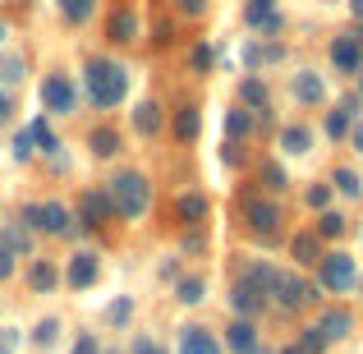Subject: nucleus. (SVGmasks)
Segmentation results:
<instances>
[{"mask_svg":"<svg viewBox=\"0 0 363 354\" xmlns=\"http://www.w3.org/2000/svg\"><path fill=\"white\" fill-rule=\"evenodd\" d=\"M106 194H111V203H116V212L129 216V221H138V216L147 212V203H152V184L138 175V170H124V175H116Z\"/></svg>","mask_w":363,"mask_h":354,"instance_id":"obj_1","label":"nucleus"},{"mask_svg":"<svg viewBox=\"0 0 363 354\" xmlns=\"http://www.w3.org/2000/svg\"><path fill=\"white\" fill-rule=\"evenodd\" d=\"M83 83H88V97L97 101L101 111H111L124 97V83H129V79H124V70H120V65H111V60H88Z\"/></svg>","mask_w":363,"mask_h":354,"instance_id":"obj_2","label":"nucleus"},{"mask_svg":"<svg viewBox=\"0 0 363 354\" xmlns=\"http://www.w3.org/2000/svg\"><path fill=\"white\" fill-rule=\"evenodd\" d=\"M354 258L350 253H322V262H318V281L327 285V290H336V294H345V290H354Z\"/></svg>","mask_w":363,"mask_h":354,"instance_id":"obj_3","label":"nucleus"},{"mask_svg":"<svg viewBox=\"0 0 363 354\" xmlns=\"http://www.w3.org/2000/svg\"><path fill=\"white\" fill-rule=\"evenodd\" d=\"M267 294H272L281 309H290V313L303 309V304L313 299V290H308V285H303L294 272H272V285H267Z\"/></svg>","mask_w":363,"mask_h":354,"instance_id":"obj_4","label":"nucleus"},{"mask_svg":"<svg viewBox=\"0 0 363 354\" xmlns=\"http://www.w3.org/2000/svg\"><path fill=\"white\" fill-rule=\"evenodd\" d=\"M244 221H248V231H257V235H276V226H281V207H276L272 198H248V203H244Z\"/></svg>","mask_w":363,"mask_h":354,"instance_id":"obj_5","label":"nucleus"},{"mask_svg":"<svg viewBox=\"0 0 363 354\" xmlns=\"http://www.w3.org/2000/svg\"><path fill=\"white\" fill-rule=\"evenodd\" d=\"M79 216L88 226H106L111 216H116V203H111V194H101V189H88V194H79Z\"/></svg>","mask_w":363,"mask_h":354,"instance_id":"obj_6","label":"nucleus"},{"mask_svg":"<svg viewBox=\"0 0 363 354\" xmlns=\"http://www.w3.org/2000/svg\"><path fill=\"white\" fill-rule=\"evenodd\" d=\"M42 106L55 111V116H69V111H74V88H69V79H46V83H42Z\"/></svg>","mask_w":363,"mask_h":354,"instance_id":"obj_7","label":"nucleus"},{"mask_svg":"<svg viewBox=\"0 0 363 354\" xmlns=\"http://www.w3.org/2000/svg\"><path fill=\"white\" fill-rule=\"evenodd\" d=\"M331 60H336L340 74H359L363 70V46L354 37H336V42H331Z\"/></svg>","mask_w":363,"mask_h":354,"instance_id":"obj_8","label":"nucleus"},{"mask_svg":"<svg viewBox=\"0 0 363 354\" xmlns=\"http://www.w3.org/2000/svg\"><path fill=\"white\" fill-rule=\"evenodd\" d=\"M230 304H235V309H240V313H244V318H253V313H257V309H262V304H267V290H262V285H257V281H253V276H244V281H240V285H235V294H230Z\"/></svg>","mask_w":363,"mask_h":354,"instance_id":"obj_9","label":"nucleus"},{"mask_svg":"<svg viewBox=\"0 0 363 354\" xmlns=\"http://www.w3.org/2000/svg\"><path fill=\"white\" fill-rule=\"evenodd\" d=\"M318 331L327 336V345H331V341H345L350 331H354V313H345V309H327V313L318 318Z\"/></svg>","mask_w":363,"mask_h":354,"instance_id":"obj_10","label":"nucleus"},{"mask_svg":"<svg viewBox=\"0 0 363 354\" xmlns=\"http://www.w3.org/2000/svg\"><path fill=\"white\" fill-rule=\"evenodd\" d=\"M179 354H221V345H216V336L207 327H184V336H179Z\"/></svg>","mask_w":363,"mask_h":354,"instance_id":"obj_11","label":"nucleus"},{"mask_svg":"<svg viewBox=\"0 0 363 354\" xmlns=\"http://www.w3.org/2000/svg\"><path fill=\"white\" fill-rule=\"evenodd\" d=\"M37 226H42L46 235H69V212H65L60 203H42L37 207Z\"/></svg>","mask_w":363,"mask_h":354,"instance_id":"obj_12","label":"nucleus"},{"mask_svg":"<svg viewBox=\"0 0 363 354\" xmlns=\"http://www.w3.org/2000/svg\"><path fill=\"white\" fill-rule=\"evenodd\" d=\"M225 345L240 350V354H253V350H257V331H253V322H248V318L230 322V327H225Z\"/></svg>","mask_w":363,"mask_h":354,"instance_id":"obj_13","label":"nucleus"},{"mask_svg":"<svg viewBox=\"0 0 363 354\" xmlns=\"http://www.w3.org/2000/svg\"><path fill=\"white\" fill-rule=\"evenodd\" d=\"M65 276H69L74 290L92 285V281H97V258H92V253H74V258H69V272H65Z\"/></svg>","mask_w":363,"mask_h":354,"instance_id":"obj_14","label":"nucleus"},{"mask_svg":"<svg viewBox=\"0 0 363 354\" xmlns=\"http://www.w3.org/2000/svg\"><path fill=\"white\" fill-rule=\"evenodd\" d=\"M318 231H303V235H294V244H290V253H294V262H303V267H313V262H322V244H318Z\"/></svg>","mask_w":363,"mask_h":354,"instance_id":"obj_15","label":"nucleus"},{"mask_svg":"<svg viewBox=\"0 0 363 354\" xmlns=\"http://www.w3.org/2000/svg\"><path fill=\"white\" fill-rule=\"evenodd\" d=\"M106 33L116 37V42H138V14L133 9H116L106 23Z\"/></svg>","mask_w":363,"mask_h":354,"instance_id":"obj_16","label":"nucleus"},{"mask_svg":"<svg viewBox=\"0 0 363 354\" xmlns=\"http://www.w3.org/2000/svg\"><path fill=\"white\" fill-rule=\"evenodd\" d=\"M88 148H92V157H116V152H120V133L101 124V129L88 133Z\"/></svg>","mask_w":363,"mask_h":354,"instance_id":"obj_17","label":"nucleus"},{"mask_svg":"<svg viewBox=\"0 0 363 354\" xmlns=\"http://www.w3.org/2000/svg\"><path fill=\"white\" fill-rule=\"evenodd\" d=\"M294 97H299V101H308V106H313V101H322V97H327V88H322V79H318L313 70H303L299 79H294Z\"/></svg>","mask_w":363,"mask_h":354,"instance_id":"obj_18","label":"nucleus"},{"mask_svg":"<svg viewBox=\"0 0 363 354\" xmlns=\"http://www.w3.org/2000/svg\"><path fill=\"white\" fill-rule=\"evenodd\" d=\"M179 221H189V226L207 221V198L203 194H184L179 198Z\"/></svg>","mask_w":363,"mask_h":354,"instance_id":"obj_19","label":"nucleus"},{"mask_svg":"<svg viewBox=\"0 0 363 354\" xmlns=\"http://www.w3.org/2000/svg\"><path fill=\"white\" fill-rule=\"evenodd\" d=\"M308 143H313V133L303 129V124H290V129H281V148L294 152V157H303V152H308Z\"/></svg>","mask_w":363,"mask_h":354,"instance_id":"obj_20","label":"nucleus"},{"mask_svg":"<svg viewBox=\"0 0 363 354\" xmlns=\"http://www.w3.org/2000/svg\"><path fill=\"white\" fill-rule=\"evenodd\" d=\"M133 129L138 133H157L161 129V106L157 101H143V106L133 111Z\"/></svg>","mask_w":363,"mask_h":354,"instance_id":"obj_21","label":"nucleus"},{"mask_svg":"<svg viewBox=\"0 0 363 354\" xmlns=\"http://www.w3.org/2000/svg\"><path fill=\"white\" fill-rule=\"evenodd\" d=\"M198 124H203V120H198V111L184 106V111L175 116V138H179V143H194V138H198Z\"/></svg>","mask_w":363,"mask_h":354,"instance_id":"obj_22","label":"nucleus"},{"mask_svg":"<svg viewBox=\"0 0 363 354\" xmlns=\"http://www.w3.org/2000/svg\"><path fill=\"white\" fill-rule=\"evenodd\" d=\"M350 116H354V101H345L340 111L327 116V133H331V138H345V133H350Z\"/></svg>","mask_w":363,"mask_h":354,"instance_id":"obj_23","label":"nucleus"},{"mask_svg":"<svg viewBox=\"0 0 363 354\" xmlns=\"http://www.w3.org/2000/svg\"><path fill=\"white\" fill-rule=\"evenodd\" d=\"M240 97H244V106H253V111H267V88H262L257 79H244Z\"/></svg>","mask_w":363,"mask_h":354,"instance_id":"obj_24","label":"nucleus"},{"mask_svg":"<svg viewBox=\"0 0 363 354\" xmlns=\"http://www.w3.org/2000/svg\"><path fill=\"white\" fill-rule=\"evenodd\" d=\"M318 235H322V239L345 235V216H340V212H322V216H318Z\"/></svg>","mask_w":363,"mask_h":354,"instance_id":"obj_25","label":"nucleus"},{"mask_svg":"<svg viewBox=\"0 0 363 354\" xmlns=\"http://www.w3.org/2000/svg\"><path fill=\"white\" fill-rule=\"evenodd\" d=\"M203 290H207V285L198 281V276H184V281H179V304H198Z\"/></svg>","mask_w":363,"mask_h":354,"instance_id":"obj_26","label":"nucleus"},{"mask_svg":"<svg viewBox=\"0 0 363 354\" xmlns=\"http://www.w3.org/2000/svg\"><path fill=\"white\" fill-rule=\"evenodd\" d=\"M28 138H33L42 152H55V133H51V124H42V120H37L33 129H28Z\"/></svg>","mask_w":363,"mask_h":354,"instance_id":"obj_27","label":"nucleus"},{"mask_svg":"<svg viewBox=\"0 0 363 354\" xmlns=\"http://www.w3.org/2000/svg\"><path fill=\"white\" fill-rule=\"evenodd\" d=\"M262 184H267V189H272V194H281V189H285V184H290V179H285V170H281V166H276V161H267V166H262Z\"/></svg>","mask_w":363,"mask_h":354,"instance_id":"obj_28","label":"nucleus"},{"mask_svg":"<svg viewBox=\"0 0 363 354\" xmlns=\"http://www.w3.org/2000/svg\"><path fill=\"white\" fill-rule=\"evenodd\" d=\"M336 189H340V194H350V198H359L363 179L354 175V170H345V166H340V170H336Z\"/></svg>","mask_w":363,"mask_h":354,"instance_id":"obj_29","label":"nucleus"},{"mask_svg":"<svg viewBox=\"0 0 363 354\" xmlns=\"http://www.w3.org/2000/svg\"><path fill=\"white\" fill-rule=\"evenodd\" d=\"M244 18H248V23H267V18H272V0H248Z\"/></svg>","mask_w":363,"mask_h":354,"instance_id":"obj_30","label":"nucleus"},{"mask_svg":"<svg viewBox=\"0 0 363 354\" xmlns=\"http://www.w3.org/2000/svg\"><path fill=\"white\" fill-rule=\"evenodd\" d=\"M18 79H23V60H18V55L0 60V83H18Z\"/></svg>","mask_w":363,"mask_h":354,"instance_id":"obj_31","label":"nucleus"},{"mask_svg":"<svg viewBox=\"0 0 363 354\" xmlns=\"http://www.w3.org/2000/svg\"><path fill=\"white\" fill-rule=\"evenodd\" d=\"M33 285H37V290H51V285H55V267L51 262H37L33 267Z\"/></svg>","mask_w":363,"mask_h":354,"instance_id":"obj_32","label":"nucleus"},{"mask_svg":"<svg viewBox=\"0 0 363 354\" xmlns=\"http://www.w3.org/2000/svg\"><path fill=\"white\" fill-rule=\"evenodd\" d=\"M65 18H88L92 14V0H60Z\"/></svg>","mask_w":363,"mask_h":354,"instance_id":"obj_33","label":"nucleus"},{"mask_svg":"<svg viewBox=\"0 0 363 354\" xmlns=\"http://www.w3.org/2000/svg\"><path fill=\"white\" fill-rule=\"evenodd\" d=\"M299 345L308 350V354H322V350H327V336H322L318 327H308V331H303V341H299Z\"/></svg>","mask_w":363,"mask_h":354,"instance_id":"obj_34","label":"nucleus"},{"mask_svg":"<svg viewBox=\"0 0 363 354\" xmlns=\"http://www.w3.org/2000/svg\"><path fill=\"white\" fill-rule=\"evenodd\" d=\"M225 129H230V138H244V133H248V116H244V111H230V116H225Z\"/></svg>","mask_w":363,"mask_h":354,"instance_id":"obj_35","label":"nucleus"},{"mask_svg":"<svg viewBox=\"0 0 363 354\" xmlns=\"http://www.w3.org/2000/svg\"><path fill=\"white\" fill-rule=\"evenodd\" d=\"M55 331H60V322H55V318H46L42 327L33 331V341H37V345H51V341H55Z\"/></svg>","mask_w":363,"mask_h":354,"instance_id":"obj_36","label":"nucleus"},{"mask_svg":"<svg viewBox=\"0 0 363 354\" xmlns=\"http://www.w3.org/2000/svg\"><path fill=\"white\" fill-rule=\"evenodd\" d=\"M194 70H198V74H207V70H212V51H207L203 42L194 46Z\"/></svg>","mask_w":363,"mask_h":354,"instance_id":"obj_37","label":"nucleus"},{"mask_svg":"<svg viewBox=\"0 0 363 354\" xmlns=\"http://www.w3.org/2000/svg\"><path fill=\"white\" fill-rule=\"evenodd\" d=\"M327 203H331V189L327 184H313L308 189V207H327Z\"/></svg>","mask_w":363,"mask_h":354,"instance_id":"obj_38","label":"nucleus"},{"mask_svg":"<svg viewBox=\"0 0 363 354\" xmlns=\"http://www.w3.org/2000/svg\"><path fill=\"white\" fill-rule=\"evenodd\" d=\"M69 354H101V350H97V336H83V341H79V345H74Z\"/></svg>","mask_w":363,"mask_h":354,"instance_id":"obj_39","label":"nucleus"},{"mask_svg":"<svg viewBox=\"0 0 363 354\" xmlns=\"http://www.w3.org/2000/svg\"><path fill=\"white\" fill-rule=\"evenodd\" d=\"M28 152H33V138H28V133H18V138H14V157H28Z\"/></svg>","mask_w":363,"mask_h":354,"instance_id":"obj_40","label":"nucleus"},{"mask_svg":"<svg viewBox=\"0 0 363 354\" xmlns=\"http://www.w3.org/2000/svg\"><path fill=\"white\" fill-rule=\"evenodd\" d=\"M133 354H166V350L152 345V341H133Z\"/></svg>","mask_w":363,"mask_h":354,"instance_id":"obj_41","label":"nucleus"},{"mask_svg":"<svg viewBox=\"0 0 363 354\" xmlns=\"http://www.w3.org/2000/svg\"><path fill=\"white\" fill-rule=\"evenodd\" d=\"M179 9H184V14H203L207 0H179Z\"/></svg>","mask_w":363,"mask_h":354,"instance_id":"obj_42","label":"nucleus"},{"mask_svg":"<svg viewBox=\"0 0 363 354\" xmlns=\"http://www.w3.org/2000/svg\"><path fill=\"white\" fill-rule=\"evenodd\" d=\"M9 272H14V258H9V248L0 244V276H9Z\"/></svg>","mask_w":363,"mask_h":354,"instance_id":"obj_43","label":"nucleus"},{"mask_svg":"<svg viewBox=\"0 0 363 354\" xmlns=\"http://www.w3.org/2000/svg\"><path fill=\"white\" fill-rule=\"evenodd\" d=\"M124 318H129V304H124V299H120V304H116V309H111V322H124Z\"/></svg>","mask_w":363,"mask_h":354,"instance_id":"obj_44","label":"nucleus"},{"mask_svg":"<svg viewBox=\"0 0 363 354\" xmlns=\"http://www.w3.org/2000/svg\"><path fill=\"white\" fill-rule=\"evenodd\" d=\"M9 116H14V101H9V97H0V124H5Z\"/></svg>","mask_w":363,"mask_h":354,"instance_id":"obj_45","label":"nucleus"},{"mask_svg":"<svg viewBox=\"0 0 363 354\" xmlns=\"http://www.w3.org/2000/svg\"><path fill=\"white\" fill-rule=\"evenodd\" d=\"M350 14H354L359 23H363V0H350Z\"/></svg>","mask_w":363,"mask_h":354,"instance_id":"obj_46","label":"nucleus"},{"mask_svg":"<svg viewBox=\"0 0 363 354\" xmlns=\"http://www.w3.org/2000/svg\"><path fill=\"white\" fill-rule=\"evenodd\" d=\"M354 148L363 152V124H354Z\"/></svg>","mask_w":363,"mask_h":354,"instance_id":"obj_47","label":"nucleus"},{"mask_svg":"<svg viewBox=\"0 0 363 354\" xmlns=\"http://www.w3.org/2000/svg\"><path fill=\"white\" fill-rule=\"evenodd\" d=\"M281 354H308V350H303V345H285Z\"/></svg>","mask_w":363,"mask_h":354,"instance_id":"obj_48","label":"nucleus"},{"mask_svg":"<svg viewBox=\"0 0 363 354\" xmlns=\"http://www.w3.org/2000/svg\"><path fill=\"white\" fill-rule=\"evenodd\" d=\"M350 37H354V42H359V46H363V28H359V33H350Z\"/></svg>","mask_w":363,"mask_h":354,"instance_id":"obj_49","label":"nucleus"},{"mask_svg":"<svg viewBox=\"0 0 363 354\" xmlns=\"http://www.w3.org/2000/svg\"><path fill=\"white\" fill-rule=\"evenodd\" d=\"M0 354H9V345H0Z\"/></svg>","mask_w":363,"mask_h":354,"instance_id":"obj_50","label":"nucleus"},{"mask_svg":"<svg viewBox=\"0 0 363 354\" xmlns=\"http://www.w3.org/2000/svg\"><path fill=\"white\" fill-rule=\"evenodd\" d=\"M253 354H267V350H253Z\"/></svg>","mask_w":363,"mask_h":354,"instance_id":"obj_51","label":"nucleus"},{"mask_svg":"<svg viewBox=\"0 0 363 354\" xmlns=\"http://www.w3.org/2000/svg\"><path fill=\"white\" fill-rule=\"evenodd\" d=\"M0 37H5V28H0Z\"/></svg>","mask_w":363,"mask_h":354,"instance_id":"obj_52","label":"nucleus"},{"mask_svg":"<svg viewBox=\"0 0 363 354\" xmlns=\"http://www.w3.org/2000/svg\"><path fill=\"white\" fill-rule=\"evenodd\" d=\"M359 74H363V70H359ZM359 83H363V79H359Z\"/></svg>","mask_w":363,"mask_h":354,"instance_id":"obj_53","label":"nucleus"}]
</instances>
